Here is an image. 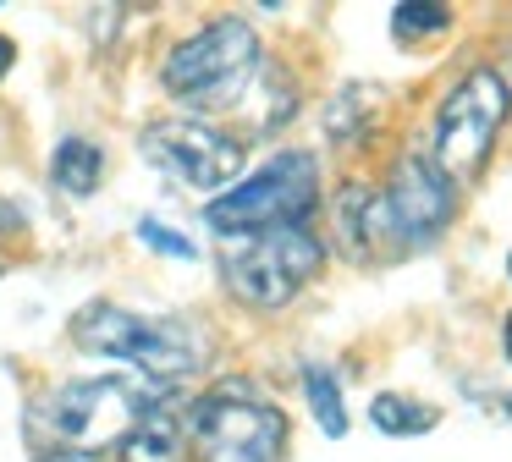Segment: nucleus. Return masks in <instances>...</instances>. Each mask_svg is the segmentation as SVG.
Here are the masks:
<instances>
[{
    "label": "nucleus",
    "instance_id": "16",
    "mask_svg": "<svg viewBox=\"0 0 512 462\" xmlns=\"http://www.w3.org/2000/svg\"><path fill=\"white\" fill-rule=\"evenodd\" d=\"M391 22H397V33H446L452 11H446V6H397V11H391Z\"/></svg>",
    "mask_w": 512,
    "mask_h": 462
},
{
    "label": "nucleus",
    "instance_id": "8",
    "mask_svg": "<svg viewBox=\"0 0 512 462\" xmlns=\"http://www.w3.org/2000/svg\"><path fill=\"white\" fill-rule=\"evenodd\" d=\"M144 154L199 193H226L243 171V143L210 121H155L144 132Z\"/></svg>",
    "mask_w": 512,
    "mask_h": 462
},
{
    "label": "nucleus",
    "instance_id": "9",
    "mask_svg": "<svg viewBox=\"0 0 512 462\" xmlns=\"http://www.w3.org/2000/svg\"><path fill=\"white\" fill-rule=\"evenodd\" d=\"M386 209H391V220H397L402 242H430L435 231L452 220L457 187L446 182V171L430 154H402L397 171H391V187H386Z\"/></svg>",
    "mask_w": 512,
    "mask_h": 462
},
{
    "label": "nucleus",
    "instance_id": "10",
    "mask_svg": "<svg viewBox=\"0 0 512 462\" xmlns=\"http://www.w3.org/2000/svg\"><path fill=\"white\" fill-rule=\"evenodd\" d=\"M336 231H342V242L358 253V259H369L375 242L397 237V220H391L386 198L353 182V187H342V198H336Z\"/></svg>",
    "mask_w": 512,
    "mask_h": 462
},
{
    "label": "nucleus",
    "instance_id": "17",
    "mask_svg": "<svg viewBox=\"0 0 512 462\" xmlns=\"http://www.w3.org/2000/svg\"><path fill=\"white\" fill-rule=\"evenodd\" d=\"M138 237H144V242H149V248H155V253H171V259H193V253H199V248H193L188 237H182V231L160 226V220H144V226H138Z\"/></svg>",
    "mask_w": 512,
    "mask_h": 462
},
{
    "label": "nucleus",
    "instance_id": "2",
    "mask_svg": "<svg viewBox=\"0 0 512 462\" xmlns=\"http://www.w3.org/2000/svg\"><path fill=\"white\" fill-rule=\"evenodd\" d=\"M314 198H320V165H314V154L287 149V154L259 165L248 182L226 187L204 209V220L226 242H237V237H259V231H276V226H303Z\"/></svg>",
    "mask_w": 512,
    "mask_h": 462
},
{
    "label": "nucleus",
    "instance_id": "4",
    "mask_svg": "<svg viewBox=\"0 0 512 462\" xmlns=\"http://www.w3.org/2000/svg\"><path fill=\"white\" fill-rule=\"evenodd\" d=\"M188 440L199 446V462H276L287 446V418L232 380L193 402Z\"/></svg>",
    "mask_w": 512,
    "mask_h": 462
},
{
    "label": "nucleus",
    "instance_id": "15",
    "mask_svg": "<svg viewBox=\"0 0 512 462\" xmlns=\"http://www.w3.org/2000/svg\"><path fill=\"white\" fill-rule=\"evenodd\" d=\"M375 94V88H347V94H336L331 99V110H325V132H331L336 143H347V138H358V121H369V110H358L364 99Z\"/></svg>",
    "mask_w": 512,
    "mask_h": 462
},
{
    "label": "nucleus",
    "instance_id": "1",
    "mask_svg": "<svg viewBox=\"0 0 512 462\" xmlns=\"http://www.w3.org/2000/svg\"><path fill=\"white\" fill-rule=\"evenodd\" d=\"M72 341L94 358H127L138 374L160 385H177L188 374H199L204 347L188 325H171V319H144L127 314L116 303H89L78 319H72Z\"/></svg>",
    "mask_w": 512,
    "mask_h": 462
},
{
    "label": "nucleus",
    "instance_id": "12",
    "mask_svg": "<svg viewBox=\"0 0 512 462\" xmlns=\"http://www.w3.org/2000/svg\"><path fill=\"white\" fill-rule=\"evenodd\" d=\"M100 176H105V160H100V149H94V143L67 138L56 149V182H61V193L89 198L94 187H100Z\"/></svg>",
    "mask_w": 512,
    "mask_h": 462
},
{
    "label": "nucleus",
    "instance_id": "11",
    "mask_svg": "<svg viewBox=\"0 0 512 462\" xmlns=\"http://www.w3.org/2000/svg\"><path fill=\"white\" fill-rule=\"evenodd\" d=\"M182 446H188V418H177L171 407H149L122 435V462H182Z\"/></svg>",
    "mask_w": 512,
    "mask_h": 462
},
{
    "label": "nucleus",
    "instance_id": "5",
    "mask_svg": "<svg viewBox=\"0 0 512 462\" xmlns=\"http://www.w3.org/2000/svg\"><path fill=\"white\" fill-rule=\"evenodd\" d=\"M171 385L149 380V374H94V380H72L50 396V429L72 446H122V435L160 407Z\"/></svg>",
    "mask_w": 512,
    "mask_h": 462
},
{
    "label": "nucleus",
    "instance_id": "20",
    "mask_svg": "<svg viewBox=\"0 0 512 462\" xmlns=\"http://www.w3.org/2000/svg\"><path fill=\"white\" fill-rule=\"evenodd\" d=\"M507 363H512V314H507Z\"/></svg>",
    "mask_w": 512,
    "mask_h": 462
},
{
    "label": "nucleus",
    "instance_id": "18",
    "mask_svg": "<svg viewBox=\"0 0 512 462\" xmlns=\"http://www.w3.org/2000/svg\"><path fill=\"white\" fill-rule=\"evenodd\" d=\"M0 231H23V215H17V209L6 204V198H0Z\"/></svg>",
    "mask_w": 512,
    "mask_h": 462
},
{
    "label": "nucleus",
    "instance_id": "3",
    "mask_svg": "<svg viewBox=\"0 0 512 462\" xmlns=\"http://www.w3.org/2000/svg\"><path fill=\"white\" fill-rule=\"evenodd\" d=\"M325 242L309 226H276L259 237H237L221 253V270L232 297H243L248 308H281L320 275Z\"/></svg>",
    "mask_w": 512,
    "mask_h": 462
},
{
    "label": "nucleus",
    "instance_id": "14",
    "mask_svg": "<svg viewBox=\"0 0 512 462\" xmlns=\"http://www.w3.org/2000/svg\"><path fill=\"white\" fill-rule=\"evenodd\" d=\"M303 396H309V413L320 418L325 435H347V407H342V391H336V374L331 369H309L303 374Z\"/></svg>",
    "mask_w": 512,
    "mask_h": 462
},
{
    "label": "nucleus",
    "instance_id": "22",
    "mask_svg": "<svg viewBox=\"0 0 512 462\" xmlns=\"http://www.w3.org/2000/svg\"><path fill=\"white\" fill-rule=\"evenodd\" d=\"M507 275H512V259H507Z\"/></svg>",
    "mask_w": 512,
    "mask_h": 462
},
{
    "label": "nucleus",
    "instance_id": "21",
    "mask_svg": "<svg viewBox=\"0 0 512 462\" xmlns=\"http://www.w3.org/2000/svg\"><path fill=\"white\" fill-rule=\"evenodd\" d=\"M507 413H512V396H507Z\"/></svg>",
    "mask_w": 512,
    "mask_h": 462
},
{
    "label": "nucleus",
    "instance_id": "13",
    "mask_svg": "<svg viewBox=\"0 0 512 462\" xmlns=\"http://www.w3.org/2000/svg\"><path fill=\"white\" fill-rule=\"evenodd\" d=\"M369 418H375L380 435H424V429H435V407L413 402V396H375V407H369Z\"/></svg>",
    "mask_w": 512,
    "mask_h": 462
},
{
    "label": "nucleus",
    "instance_id": "7",
    "mask_svg": "<svg viewBox=\"0 0 512 462\" xmlns=\"http://www.w3.org/2000/svg\"><path fill=\"white\" fill-rule=\"evenodd\" d=\"M259 66V39L243 17H215L204 22L193 39H182L166 61V88L177 99H199V105H221L254 77Z\"/></svg>",
    "mask_w": 512,
    "mask_h": 462
},
{
    "label": "nucleus",
    "instance_id": "6",
    "mask_svg": "<svg viewBox=\"0 0 512 462\" xmlns=\"http://www.w3.org/2000/svg\"><path fill=\"white\" fill-rule=\"evenodd\" d=\"M501 121H507V83H501L490 66H474L452 94L441 99V116H435V154L430 160L446 171V182H474L490 160V143H496Z\"/></svg>",
    "mask_w": 512,
    "mask_h": 462
},
{
    "label": "nucleus",
    "instance_id": "19",
    "mask_svg": "<svg viewBox=\"0 0 512 462\" xmlns=\"http://www.w3.org/2000/svg\"><path fill=\"white\" fill-rule=\"evenodd\" d=\"M12 61H17V44H12V39H6V33H0V77L12 72Z\"/></svg>",
    "mask_w": 512,
    "mask_h": 462
}]
</instances>
